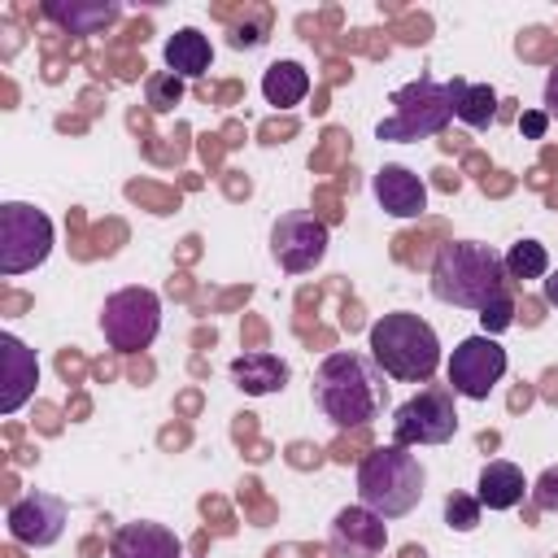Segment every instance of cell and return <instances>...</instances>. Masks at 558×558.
<instances>
[{
  "label": "cell",
  "instance_id": "52a82bcc",
  "mask_svg": "<svg viewBox=\"0 0 558 558\" xmlns=\"http://www.w3.org/2000/svg\"><path fill=\"white\" fill-rule=\"evenodd\" d=\"M52 253V218L26 201L0 205V275L17 279L35 266H44Z\"/></svg>",
  "mask_w": 558,
  "mask_h": 558
},
{
  "label": "cell",
  "instance_id": "4fadbf2b",
  "mask_svg": "<svg viewBox=\"0 0 558 558\" xmlns=\"http://www.w3.org/2000/svg\"><path fill=\"white\" fill-rule=\"evenodd\" d=\"M371 192H375L379 209L392 218H418L427 209V183L401 161H384L371 179Z\"/></svg>",
  "mask_w": 558,
  "mask_h": 558
},
{
  "label": "cell",
  "instance_id": "d6986e66",
  "mask_svg": "<svg viewBox=\"0 0 558 558\" xmlns=\"http://www.w3.org/2000/svg\"><path fill=\"white\" fill-rule=\"evenodd\" d=\"M44 17H52L57 26H65L70 35H100L105 26H113L122 17V4H61V0H48L44 4Z\"/></svg>",
  "mask_w": 558,
  "mask_h": 558
},
{
  "label": "cell",
  "instance_id": "7402d4cb",
  "mask_svg": "<svg viewBox=\"0 0 558 558\" xmlns=\"http://www.w3.org/2000/svg\"><path fill=\"white\" fill-rule=\"evenodd\" d=\"M549 275V253L541 240H519L506 253V279L510 283H527V279H545Z\"/></svg>",
  "mask_w": 558,
  "mask_h": 558
},
{
  "label": "cell",
  "instance_id": "6da1fadb",
  "mask_svg": "<svg viewBox=\"0 0 558 558\" xmlns=\"http://www.w3.org/2000/svg\"><path fill=\"white\" fill-rule=\"evenodd\" d=\"M384 397H388V384H384V371L366 357V353H353V349H336L318 362L314 371V405L323 410V418L340 432L349 427H366L379 418L384 410Z\"/></svg>",
  "mask_w": 558,
  "mask_h": 558
},
{
  "label": "cell",
  "instance_id": "8fae6325",
  "mask_svg": "<svg viewBox=\"0 0 558 558\" xmlns=\"http://www.w3.org/2000/svg\"><path fill=\"white\" fill-rule=\"evenodd\" d=\"M4 523H9V536L17 545H31V549H48L61 541L65 523H70V506L65 497L57 493H22L9 510H4Z\"/></svg>",
  "mask_w": 558,
  "mask_h": 558
},
{
  "label": "cell",
  "instance_id": "ffe728a7",
  "mask_svg": "<svg viewBox=\"0 0 558 558\" xmlns=\"http://www.w3.org/2000/svg\"><path fill=\"white\" fill-rule=\"evenodd\" d=\"M262 96L266 105L275 109H292L310 96V70L301 61H275L266 74H262Z\"/></svg>",
  "mask_w": 558,
  "mask_h": 558
},
{
  "label": "cell",
  "instance_id": "3957f363",
  "mask_svg": "<svg viewBox=\"0 0 558 558\" xmlns=\"http://www.w3.org/2000/svg\"><path fill=\"white\" fill-rule=\"evenodd\" d=\"M366 349H371V362L401 384H427L440 366V340L432 323L410 310H392L375 318L366 331Z\"/></svg>",
  "mask_w": 558,
  "mask_h": 558
},
{
  "label": "cell",
  "instance_id": "484cf974",
  "mask_svg": "<svg viewBox=\"0 0 558 558\" xmlns=\"http://www.w3.org/2000/svg\"><path fill=\"white\" fill-rule=\"evenodd\" d=\"M532 501L541 510H558V466H545L541 480L532 484Z\"/></svg>",
  "mask_w": 558,
  "mask_h": 558
},
{
  "label": "cell",
  "instance_id": "ba28073f",
  "mask_svg": "<svg viewBox=\"0 0 558 558\" xmlns=\"http://www.w3.org/2000/svg\"><path fill=\"white\" fill-rule=\"evenodd\" d=\"M458 432V410H453V388H423L410 401L392 410V445L418 449V445H445Z\"/></svg>",
  "mask_w": 558,
  "mask_h": 558
},
{
  "label": "cell",
  "instance_id": "5b68a950",
  "mask_svg": "<svg viewBox=\"0 0 558 558\" xmlns=\"http://www.w3.org/2000/svg\"><path fill=\"white\" fill-rule=\"evenodd\" d=\"M458 87H462V78L440 83V78H432V74H418L414 83L397 87V92H392V113L379 118L375 140H384V144H414V140L440 135V131L453 122Z\"/></svg>",
  "mask_w": 558,
  "mask_h": 558
},
{
  "label": "cell",
  "instance_id": "9a60e30c",
  "mask_svg": "<svg viewBox=\"0 0 558 558\" xmlns=\"http://www.w3.org/2000/svg\"><path fill=\"white\" fill-rule=\"evenodd\" d=\"M109 558H183V541L166 523L135 519L109 536Z\"/></svg>",
  "mask_w": 558,
  "mask_h": 558
},
{
  "label": "cell",
  "instance_id": "9c48e42d",
  "mask_svg": "<svg viewBox=\"0 0 558 558\" xmlns=\"http://www.w3.org/2000/svg\"><path fill=\"white\" fill-rule=\"evenodd\" d=\"M449 388L453 397H466V401H488L493 388L501 384L506 375V349L497 344V336H466L458 340V349L449 353Z\"/></svg>",
  "mask_w": 558,
  "mask_h": 558
},
{
  "label": "cell",
  "instance_id": "603a6c76",
  "mask_svg": "<svg viewBox=\"0 0 558 558\" xmlns=\"http://www.w3.org/2000/svg\"><path fill=\"white\" fill-rule=\"evenodd\" d=\"M144 96H148V105H153V109H174V105L183 100V78H179V74H170V70L148 74V78H144Z\"/></svg>",
  "mask_w": 558,
  "mask_h": 558
},
{
  "label": "cell",
  "instance_id": "e0dca14e",
  "mask_svg": "<svg viewBox=\"0 0 558 558\" xmlns=\"http://www.w3.org/2000/svg\"><path fill=\"white\" fill-rule=\"evenodd\" d=\"M523 493H527V480H523V471L514 462H506V458L484 462L480 484H475V501L484 510H514L523 501Z\"/></svg>",
  "mask_w": 558,
  "mask_h": 558
},
{
  "label": "cell",
  "instance_id": "83f0119b",
  "mask_svg": "<svg viewBox=\"0 0 558 558\" xmlns=\"http://www.w3.org/2000/svg\"><path fill=\"white\" fill-rule=\"evenodd\" d=\"M545 113H549V122H558V65L545 78Z\"/></svg>",
  "mask_w": 558,
  "mask_h": 558
},
{
  "label": "cell",
  "instance_id": "2e32d148",
  "mask_svg": "<svg viewBox=\"0 0 558 558\" xmlns=\"http://www.w3.org/2000/svg\"><path fill=\"white\" fill-rule=\"evenodd\" d=\"M231 379L240 392L248 397H270L288 384V362L279 353H266V349H248L231 362Z\"/></svg>",
  "mask_w": 558,
  "mask_h": 558
},
{
  "label": "cell",
  "instance_id": "8992f818",
  "mask_svg": "<svg viewBox=\"0 0 558 558\" xmlns=\"http://www.w3.org/2000/svg\"><path fill=\"white\" fill-rule=\"evenodd\" d=\"M100 331H105V344L118 353L148 349L161 331V296L153 288H140V283L109 292L100 305Z\"/></svg>",
  "mask_w": 558,
  "mask_h": 558
},
{
  "label": "cell",
  "instance_id": "30bf717a",
  "mask_svg": "<svg viewBox=\"0 0 558 558\" xmlns=\"http://www.w3.org/2000/svg\"><path fill=\"white\" fill-rule=\"evenodd\" d=\"M327 244H331L327 222L314 218V214H305V209L279 214L275 227H270V257H275L279 270H288V275L314 270V266L327 257Z\"/></svg>",
  "mask_w": 558,
  "mask_h": 558
},
{
  "label": "cell",
  "instance_id": "7a4b0ae2",
  "mask_svg": "<svg viewBox=\"0 0 558 558\" xmlns=\"http://www.w3.org/2000/svg\"><path fill=\"white\" fill-rule=\"evenodd\" d=\"M506 253L484 240H449L432 257V296L453 310H484L506 288Z\"/></svg>",
  "mask_w": 558,
  "mask_h": 558
},
{
  "label": "cell",
  "instance_id": "7c38bea8",
  "mask_svg": "<svg viewBox=\"0 0 558 558\" xmlns=\"http://www.w3.org/2000/svg\"><path fill=\"white\" fill-rule=\"evenodd\" d=\"M0 366H4V388H0V414H17L39 384V357L26 340H17L13 331L0 336Z\"/></svg>",
  "mask_w": 558,
  "mask_h": 558
},
{
  "label": "cell",
  "instance_id": "d4e9b609",
  "mask_svg": "<svg viewBox=\"0 0 558 558\" xmlns=\"http://www.w3.org/2000/svg\"><path fill=\"white\" fill-rule=\"evenodd\" d=\"M510 323H514V296H510V292L493 296V301L480 310V327H484V336H497V331H506Z\"/></svg>",
  "mask_w": 558,
  "mask_h": 558
},
{
  "label": "cell",
  "instance_id": "277c9868",
  "mask_svg": "<svg viewBox=\"0 0 558 558\" xmlns=\"http://www.w3.org/2000/svg\"><path fill=\"white\" fill-rule=\"evenodd\" d=\"M427 471L405 445H379L357 462V506L379 519H401L423 501Z\"/></svg>",
  "mask_w": 558,
  "mask_h": 558
},
{
  "label": "cell",
  "instance_id": "f1b7e54d",
  "mask_svg": "<svg viewBox=\"0 0 558 558\" xmlns=\"http://www.w3.org/2000/svg\"><path fill=\"white\" fill-rule=\"evenodd\" d=\"M541 292H545V301L558 310V270H549V275L541 279Z\"/></svg>",
  "mask_w": 558,
  "mask_h": 558
},
{
  "label": "cell",
  "instance_id": "5bb4252c",
  "mask_svg": "<svg viewBox=\"0 0 558 558\" xmlns=\"http://www.w3.org/2000/svg\"><path fill=\"white\" fill-rule=\"evenodd\" d=\"M331 545L344 558H375L388 545V519L371 514L366 506H344L331 519Z\"/></svg>",
  "mask_w": 558,
  "mask_h": 558
},
{
  "label": "cell",
  "instance_id": "cb8c5ba5",
  "mask_svg": "<svg viewBox=\"0 0 558 558\" xmlns=\"http://www.w3.org/2000/svg\"><path fill=\"white\" fill-rule=\"evenodd\" d=\"M480 501L475 497H466V493H449L445 497V523L449 527H458V532H471L475 523H480Z\"/></svg>",
  "mask_w": 558,
  "mask_h": 558
},
{
  "label": "cell",
  "instance_id": "4316f807",
  "mask_svg": "<svg viewBox=\"0 0 558 558\" xmlns=\"http://www.w3.org/2000/svg\"><path fill=\"white\" fill-rule=\"evenodd\" d=\"M519 126H523V135H527V140H541V135H545V126H549V113H545V109H532V113H523V118H519Z\"/></svg>",
  "mask_w": 558,
  "mask_h": 558
},
{
  "label": "cell",
  "instance_id": "ac0fdd59",
  "mask_svg": "<svg viewBox=\"0 0 558 558\" xmlns=\"http://www.w3.org/2000/svg\"><path fill=\"white\" fill-rule=\"evenodd\" d=\"M209 65H214V48H209V39L196 26H183V31H174L166 39V70L179 74L183 83L187 78H201Z\"/></svg>",
  "mask_w": 558,
  "mask_h": 558
},
{
  "label": "cell",
  "instance_id": "44dd1931",
  "mask_svg": "<svg viewBox=\"0 0 558 558\" xmlns=\"http://www.w3.org/2000/svg\"><path fill=\"white\" fill-rule=\"evenodd\" d=\"M497 105L501 100H497V92L488 83H462L458 87V100H453V118L466 122V126H475V131H484V126H493L501 118Z\"/></svg>",
  "mask_w": 558,
  "mask_h": 558
}]
</instances>
